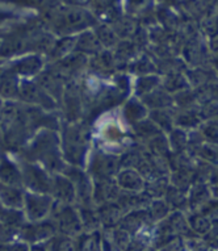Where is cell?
Instances as JSON below:
<instances>
[{
  "mask_svg": "<svg viewBox=\"0 0 218 251\" xmlns=\"http://www.w3.org/2000/svg\"><path fill=\"white\" fill-rule=\"evenodd\" d=\"M159 251H187V247H185V243L183 242V239L180 237H176L171 242H169L167 245L161 247Z\"/></svg>",
  "mask_w": 218,
  "mask_h": 251,
  "instance_id": "cell-40",
  "label": "cell"
},
{
  "mask_svg": "<svg viewBox=\"0 0 218 251\" xmlns=\"http://www.w3.org/2000/svg\"><path fill=\"white\" fill-rule=\"evenodd\" d=\"M152 0H121L123 13L132 17L146 16L151 9Z\"/></svg>",
  "mask_w": 218,
  "mask_h": 251,
  "instance_id": "cell-34",
  "label": "cell"
},
{
  "mask_svg": "<svg viewBox=\"0 0 218 251\" xmlns=\"http://www.w3.org/2000/svg\"><path fill=\"white\" fill-rule=\"evenodd\" d=\"M80 220H82L83 233H91V231L101 230L96 206H78Z\"/></svg>",
  "mask_w": 218,
  "mask_h": 251,
  "instance_id": "cell-30",
  "label": "cell"
},
{
  "mask_svg": "<svg viewBox=\"0 0 218 251\" xmlns=\"http://www.w3.org/2000/svg\"><path fill=\"white\" fill-rule=\"evenodd\" d=\"M194 95L198 105H205L210 103H218V82L206 83L204 86L194 88Z\"/></svg>",
  "mask_w": 218,
  "mask_h": 251,
  "instance_id": "cell-35",
  "label": "cell"
},
{
  "mask_svg": "<svg viewBox=\"0 0 218 251\" xmlns=\"http://www.w3.org/2000/svg\"><path fill=\"white\" fill-rule=\"evenodd\" d=\"M44 243L49 251H76V238L61 233H57Z\"/></svg>",
  "mask_w": 218,
  "mask_h": 251,
  "instance_id": "cell-31",
  "label": "cell"
},
{
  "mask_svg": "<svg viewBox=\"0 0 218 251\" xmlns=\"http://www.w3.org/2000/svg\"><path fill=\"white\" fill-rule=\"evenodd\" d=\"M201 117L197 108H187L175 112V128L180 129H197L201 125Z\"/></svg>",
  "mask_w": 218,
  "mask_h": 251,
  "instance_id": "cell-24",
  "label": "cell"
},
{
  "mask_svg": "<svg viewBox=\"0 0 218 251\" xmlns=\"http://www.w3.org/2000/svg\"><path fill=\"white\" fill-rule=\"evenodd\" d=\"M30 251H49L46 249L45 243H36V245H30Z\"/></svg>",
  "mask_w": 218,
  "mask_h": 251,
  "instance_id": "cell-45",
  "label": "cell"
},
{
  "mask_svg": "<svg viewBox=\"0 0 218 251\" xmlns=\"http://www.w3.org/2000/svg\"><path fill=\"white\" fill-rule=\"evenodd\" d=\"M76 251H103L101 230L82 233L76 237Z\"/></svg>",
  "mask_w": 218,
  "mask_h": 251,
  "instance_id": "cell-28",
  "label": "cell"
},
{
  "mask_svg": "<svg viewBox=\"0 0 218 251\" xmlns=\"http://www.w3.org/2000/svg\"><path fill=\"white\" fill-rule=\"evenodd\" d=\"M50 218L53 220L54 225L57 227V233L70 235L74 238L83 233L82 220L76 205L55 202Z\"/></svg>",
  "mask_w": 218,
  "mask_h": 251,
  "instance_id": "cell-6",
  "label": "cell"
},
{
  "mask_svg": "<svg viewBox=\"0 0 218 251\" xmlns=\"http://www.w3.org/2000/svg\"><path fill=\"white\" fill-rule=\"evenodd\" d=\"M4 251H30V245L24 241L16 239L8 245H4Z\"/></svg>",
  "mask_w": 218,
  "mask_h": 251,
  "instance_id": "cell-41",
  "label": "cell"
},
{
  "mask_svg": "<svg viewBox=\"0 0 218 251\" xmlns=\"http://www.w3.org/2000/svg\"><path fill=\"white\" fill-rule=\"evenodd\" d=\"M129 71L133 73V74L138 75H147V74H154L157 71V66L154 65L150 59L148 55L146 54H142V55H138V57L134 59L133 62L129 63Z\"/></svg>",
  "mask_w": 218,
  "mask_h": 251,
  "instance_id": "cell-38",
  "label": "cell"
},
{
  "mask_svg": "<svg viewBox=\"0 0 218 251\" xmlns=\"http://www.w3.org/2000/svg\"><path fill=\"white\" fill-rule=\"evenodd\" d=\"M121 115H122L123 120L132 126V125H134V124L141 121V120L147 117L148 109L142 103V100L134 96V98H130V99L123 103Z\"/></svg>",
  "mask_w": 218,
  "mask_h": 251,
  "instance_id": "cell-20",
  "label": "cell"
},
{
  "mask_svg": "<svg viewBox=\"0 0 218 251\" xmlns=\"http://www.w3.org/2000/svg\"><path fill=\"white\" fill-rule=\"evenodd\" d=\"M55 234H57V227L54 225L53 220L49 217L36 223L26 221L19 230V239L29 245H36V243H44L49 241Z\"/></svg>",
  "mask_w": 218,
  "mask_h": 251,
  "instance_id": "cell-11",
  "label": "cell"
},
{
  "mask_svg": "<svg viewBox=\"0 0 218 251\" xmlns=\"http://www.w3.org/2000/svg\"><path fill=\"white\" fill-rule=\"evenodd\" d=\"M146 212L150 223H161L162 220H165L171 213V208L165 199H154L146 206Z\"/></svg>",
  "mask_w": 218,
  "mask_h": 251,
  "instance_id": "cell-32",
  "label": "cell"
},
{
  "mask_svg": "<svg viewBox=\"0 0 218 251\" xmlns=\"http://www.w3.org/2000/svg\"><path fill=\"white\" fill-rule=\"evenodd\" d=\"M187 198H188V208L192 209V212H200L212 200V191L205 183L197 181L191 185Z\"/></svg>",
  "mask_w": 218,
  "mask_h": 251,
  "instance_id": "cell-19",
  "label": "cell"
},
{
  "mask_svg": "<svg viewBox=\"0 0 218 251\" xmlns=\"http://www.w3.org/2000/svg\"><path fill=\"white\" fill-rule=\"evenodd\" d=\"M0 251H4V245H0Z\"/></svg>",
  "mask_w": 218,
  "mask_h": 251,
  "instance_id": "cell-49",
  "label": "cell"
},
{
  "mask_svg": "<svg viewBox=\"0 0 218 251\" xmlns=\"http://www.w3.org/2000/svg\"><path fill=\"white\" fill-rule=\"evenodd\" d=\"M4 66H5V65H3V63L0 62V76H1V74H3V70H4Z\"/></svg>",
  "mask_w": 218,
  "mask_h": 251,
  "instance_id": "cell-47",
  "label": "cell"
},
{
  "mask_svg": "<svg viewBox=\"0 0 218 251\" xmlns=\"http://www.w3.org/2000/svg\"><path fill=\"white\" fill-rule=\"evenodd\" d=\"M62 174L70 177L71 181L74 183L75 194H76L75 205L86 206V208L95 206L94 204V180L91 179L86 169L67 165Z\"/></svg>",
  "mask_w": 218,
  "mask_h": 251,
  "instance_id": "cell-8",
  "label": "cell"
},
{
  "mask_svg": "<svg viewBox=\"0 0 218 251\" xmlns=\"http://www.w3.org/2000/svg\"><path fill=\"white\" fill-rule=\"evenodd\" d=\"M96 212H97L101 229H112V227L119 226L121 218L125 214L117 201L103 202L96 206Z\"/></svg>",
  "mask_w": 218,
  "mask_h": 251,
  "instance_id": "cell-15",
  "label": "cell"
},
{
  "mask_svg": "<svg viewBox=\"0 0 218 251\" xmlns=\"http://www.w3.org/2000/svg\"><path fill=\"white\" fill-rule=\"evenodd\" d=\"M61 149L63 159L67 165L86 169L88 149H90V132L86 124L65 123L61 125Z\"/></svg>",
  "mask_w": 218,
  "mask_h": 251,
  "instance_id": "cell-3",
  "label": "cell"
},
{
  "mask_svg": "<svg viewBox=\"0 0 218 251\" xmlns=\"http://www.w3.org/2000/svg\"><path fill=\"white\" fill-rule=\"evenodd\" d=\"M94 32H95L96 37H97V40H99L104 49L112 50L117 44H119V36L116 34L113 28H112L108 23L99 21V23L96 24L95 28H94Z\"/></svg>",
  "mask_w": 218,
  "mask_h": 251,
  "instance_id": "cell-27",
  "label": "cell"
},
{
  "mask_svg": "<svg viewBox=\"0 0 218 251\" xmlns=\"http://www.w3.org/2000/svg\"><path fill=\"white\" fill-rule=\"evenodd\" d=\"M132 130L137 138L145 140L146 142H147L148 140L154 138L155 136H158V134L163 133L155 124L152 123L151 120L148 119V117L141 120V121L136 123L134 125H132Z\"/></svg>",
  "mask_w": 218,
  "mask_h": 251,
  "instance_id": "cell-33",
  "label": "cell"
},
{
  "mask_svg": "<svg viewBox=\"0 0 218 251\" xmlns=\"http://www.w3.org/2000/svg\"><path fill=\"white\" fill-rule=\"evenodd\" d=\"M48 30L55 37L76 36L88 29H94L99 23L88 7H73L62 5L49 11Z\"/></svg>",
  "mask_w": 218,
  "mask_h": 251,
  "instance_id": "cell-2",
  "label": "cell"
},
{
  "mask_svg": "<svg viewBox=\"0 0 218 251\" xmlns=\"http://www.w3.org/2000/svg\"><path fill=\"white\" fill-rule=\"evenodd\" d=\"M16 161L20 166L25 191L36 192V194H51L53 174H50L45 167L34 162L25 161L21 158H17Z\"/></svg>",
  "mask_w": 218,
  "mask_h": 251,
  "instance_id": "cell-5",
  "label": "cell"
},
{
  "mask_svg": "<svg viewBox=\"0 0 218 251\" xmlns=\"http://www.w3.org/2000/svg\"><path fill=\"white\" fill-rule=\"evenodd\" d=\"M148 224L151 223L148 221L147 212H146V208H145V209H134L130 210V212H126L121 218L119 227L128 231L129 234L133 237Z\"/></svg>",
  "mask_w": 218,
  "mask_h": 251,
  "instance_id": "cell-17",
  "label": "cell"
},
{
  "mask_svg": "<svg viewBox=\"0 0 218 251\" xmlns=\"http://www.w3.org/2000/svg\"><path fill=\"white\" fill-rule=\"evenodd\" d=\"M121 169V161L117 154L99 148L87 159L86 171L94 181L115 180Z\"/></svg>",
  "mask_w": 218,
  "mask_h": 251,
  "instance_id": "cell-4",
  "label": "cell"
},
{
  "mask_svg": "<svg viewBox=\"0 0 218 251\" xmlns=\"http://www.w3.org/2000/svg\"><path fill=\"white\" fill-rule=\"evenodd\" d=\"M162 84H163V88L171 95H175L180 91L190 88V83L187 80V76L181 74L180 71L167 73L165 78L162 79Z\"/></svg>",
  "mask_w": 218,
  "mask_h": 251,
  "instance_id": "cell-29",
  "label": "cell"
},
{
  "mask_svg": "<svg viewBox=\"0 0 218 251\" xmlns=\"http://www.w3.org/2000/svg\"><path fill=\"white\" fill-rule=\"evenodd\" d=\"M46 66V58L40 54L29 53L13 58L7 63V67L12 70L20 79H34L44 71Z\"/></svg>",
  "mask_w": 218,
  "mask_h": 251,
  "instance_id": "cell-10",
  "label": "cell"
},
{
  "mask_svg": "<svg viewBox=\"0 0 218 251\" xmlns=\"http://www.w3.org/2000/svg\"><path fill=\"white\" fill-rule=\"evenodd\" d=\"M169 145L170 150H172L176 154H183L187 151L188 148V136L185 133L184 129L173 128L171 132L169 133Z\"/></svg>",
  "mask_w": 218,
  "mask_h": 251,
  "instance_id": "cell-37",
  "label": "cell"
},
{
  "mask_svg": "<svg viewBox=\"0 0 218 251\" xmlns=\"http://www.w3.org/2000/svg\"><path fill=\"white\" fill-rule=\"evenodd\" d=\"M16 155L41 165L50 174L62 173L67 166L62 155L59 132L53 129H40Z\"/></svg>",
  "mask_w": 218,
  "mask_h": 251,
  "instance_id": "cell-1",
  "label": "cell"
},
{
  "mask_svg": "<svg viewBox=\"0 0 218 251\" xmlns=\"http://www.w3.org/2000/svg\"><path fill=\"white\" fill-rule=\"evenodd\" d=\"M24 194V188H17V187H12V185L0 181V201L3 202L5 206L23 209Z\"/></svg>",
  "mask_w": 218,
  "mask_h": 251,
  "instance_id": "cell-23",
  "label": "cell"
},
{
  "mask_svg": "<svg viewBox=\"0 0 218 251\" xmlns=\"http://www.w3.org/2000/svg\"><path fill=\"white\" fill-rule=\"evenodd\" d=\"M8 17H12V15L7 11V9L1 8V5H0V24L3 23V21H5Z\"/></svg>",
  "mask_w": 218,
  "mask_h": 251,
  "instance_id": "cell-44",
  "label": "cell"
},
{
  "mask_svg": "<svg viewBox=\"0 0 218 251\" xmlns=\"http://www.w3.org/2000/svg\"><path fill=\"white\" fill-rule=\"evenodd\" d=\"M187 220L190 224L191 230L197 235H202V237L208 234V231L212 229V225H213L209 217L205 216L202 212H192V214Z\"/></svg>",
  "mask_w": 218,
  "mask_h": 251,
  "instance_id": "cell-36",
  "label": "cell"
},
{
  "mask_svg": "<svg viewBox=\"0 0 218 251\" xmlns=\"http://www.w3.org/2000/svg\"><path fill=\"white\" fill-rule=\"evenodd\" d=\"M8 208H9V206H5L3 202L0 201V220L4 217L5 212H7V209H8Z\"/></svg>",
  "mask_w": 218,
  "mask_h": 251,
  "instance_id": "cell-46",
  "label": "cell"
},
{
  "mask_svg": "<svg viewBox=\"0 0 218 251\" xmlns=\"http://www.w3.org/2000/svg\"><path fill=\"white\" fill-rule=\"evenodd\" d=\"M104 48L101 46L100 41L96 37L94 29L84 30L82 33L76 34V44H75V51L80 53L87 57H94L100 53Z\"/></svg>",
  "mask_w": 218,
  "mask_h": 251,
  "instance_id": "cell-18",
  "label": "cell"
},
{
  "mask_svg": "<svg viewBox=\"0 0 218 251\" xmlns=\"http://www.w3.org/2000/svg\"><path fill=\"white\" fill-rule=\"evenodd\" d=\"M145 251H159V250H158V249H155V247H147V249H146Z\"/></svg>",
  "mask_w": 218,
  "mask_h": 251,
  "instance_id": "cell-48",
  "label": "cell"
},
{
  "mask_svg": "<svg viewBox=\"0 0 218 251\" xmlns=\"http://www.w3.org/2000/svg\"><path fill=\"white\" fill-rule=\"evenodd\" d=\"M54 205H55V200L51 195L25 191L23 212H24L26 221L36 223V221H42V220L49 218L54 209Z\"/></svg>",
  "mask_w": 218,
  "mask_h": 251,
  "instance_id": "cell-9",
  "label": "cell"
},
{
  "mask_svg": "<svg viewBox=\"0 0 218 251\" xmlns=\"http://www.w3.org/2000/svg\"><path fill=\"white\" fill-rule=\"evenodd\" d=\"M75 44H76V36H63V37H55L51 49L48 53V59L50 62L59 61L62 58L67 57L69 54L75 51Z\"/></svg>",
  "mask_w": 218,
  "mask_h": 251,
  "instance_id": "cell-22",
  "label": "cell"
},
{
  "mask_svg": "<svg viewBox=\"0 0 218 251\" xmlns=\"http://www.w3.org/2000/svg\"><path fill=\"white\" fill-rule=\"evenodd\" d=\"M158 3H159V5H162V7H173V5H177L179 3H180L181 0H157Z\"/></svg>",
  "mask_w": 218,
  "mask_h": 251,
  "instance_id": "cell-43",
  "label": "cell"
},
{
  "mask_svg": "<svg viewBox=\"0 0 218 251\" xmlns=\"http://www.w3.org/2000/svg\"><path fill=\"white\" fill-rule=\"evenodd\" d=\"M0 42H1V38H0Z\"/></svg>",
  "mask_w": 218,
  "mask_h": 251,
  "instance_id": "cell-50",
  "label": "cell"
},
{
  "mask_svg": "<svg viewBox=\"0 0 218 251\" xmlns=\"http://www.w3.org/2000/svg\"><path fill=\"white\" fill-rule=\"evenodd\" d=\"M162 78L155 74L141 75L136 79V82L133 84V92L134 96L138 99H142L146 95L154 90H157L158 87H161Z\"/></svg>",
  "mask_w": 218,
  "mask_h": 251,
  "instance_id": "cell-25",
  "label": "cell"
},
{
  "mask_svg": "<svg viewBox=\"0 0 218 251\" xmlns=\"http://www.w3.org/2000/svg\"><path fill=\"white\" fill-rule=\"evenodd\" d=\"M63 5H73V7H87L88 0H62Z\"/></svg>",
  "mask_w": 218,
  "mask_h": 251,
  "instance_id": "cell-42",
  "label": "cell"
},
{
  "mask_svg": "<svg viewBox=\"0 0 218 251\" xmlns=\"http://www.w3.org/2000/svg\"><path fill=\"white\" fill-rule=\"evenodd\" d=\"M19 230L20 229H17V227L0 223V245H8V243L19 239Z\"/></svg>",
  "mask_w": 218,
  "mask_h": 251,
  "instance_id": "cell-39",
  "label": "cell"
},
{
  "mask_svg": "<svg viewBox=\"0 0 218 251\" xmlns=\"http://www.w3.org/2000/svg\"><path fill=\"white\" fill-rule=\"evenodd\" d=\"M148 119L151 120L162 132L170 133L175 128V112L172 111V108L150 111L148 112Z\"/></svg>",
  "mask_w": 218,
  "mask_h": 251,
  "instance_id": "cell-26",
  "label": "cell"
},
{
  "mask_svg": "<svg viewBox=\"0 0 218 251\" xmlns=\"http://www.w3.org/2000/svg\"><path fill=\"white\" fill-rule=\"evenodd\" d=\"M21 79L7 65L0 76V98L4 101H19Z\"/></svg>",
  "mask_w": 218,
  "mask_h": 251,
  "instance_id": "cell-16",
  "label": "cell"
},
{
  "mask_svg": "<svg viewBox=\"0 0 218 251\" xmlns=\"http://www.w3.org/2000/svg\"><path fill=\"white\" fill-rule=\"evenodd\" d=\"M51 196L58 204H73L75 205L76 194H75L74 183L65 174H53V185H51Z\"/></svg>",
  "mask_w": 218,
  "mask_h": 251,
  "instance_id": "cell-12",
  "label": "cell"
},
{
  "mask_svg": "<svg viewBox=\"0 0 218 251\" xmlns=\"http://www.w3.org/2000/svg\"><path fill=\"white\" fill-rule=\"evenodd\" d=\"M115 180L120 190L126 192H142L146 184L145 177L136 169L130 167H121Z\"/></svg>",
  "mask_w": 218,
  "mask_h": 251,
  "instance_id": "cell-14",
  "label": "cell"
},
{
  "mask_svg": "<svg viewBox=\"0 0 218 251\" xmlns=\"http://www.w3.org/2000/svg\"><path fill=\"white\" fill-rule=\"evenodd\" d=\"M0 181L17 188H24L19 162L5 154H0Z\"/></svg>",
  "mask_w": 218,
  "mask_h": 251,
  "instance_id": "cell-13",
  "label": "cell"
},
{
  "mask_svg": "<svg viewBox=\"0 0 218 251\" xmlns=\"http://www.w3.org/2000/svg\"><path fill=\"white\" fill-rule=\"evenodd\" d=\"M19 101L41 108L46 112L57 111L59 105L36 79H21Z\"/></svg>",
  "mask_w": 218,
  "mask_h": 251,
  "instance_id": "cell-7",
  "label": "cell"
},
{
  "mask_svg": "<svg viewBox=\"0 0 218 251\" xmlns=\"http://www.w3.org/2000/svg\"><path fill=\"white\" fill-rule=\"evenodd\" d=\"M142 103L150 111L154 109H165V108H173V96L167 92L163 87H158L157 90L150 92L148 95L142 98Z\"/></svg>",
  "mask_w": 218,
  "mask_h": 251,
  "instance_id": "cell-21",
  "label": "cell"
}]
</instances>
